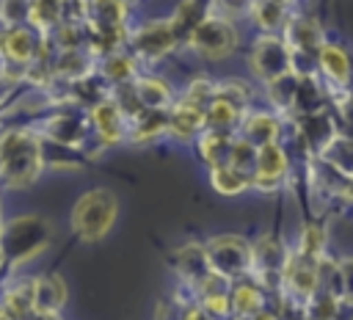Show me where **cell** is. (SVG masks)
Instances as JSON below:
<instances>
[{"mask_svg":"<svg viewBox=\"0 0 353 320\" xmlns=\"http://www.w3.org/2000/svg\"><path fill=\"white\" fill-rule=\"evenodd\" d=\"M210 185L215 193L221 196H240L245 190L254 188L251 182V174L229 166V163H221V166H210Z\"/></svg>","mask_w":353,"mask_h":320,"instance_id":"obj_24","label":"cell"},{"mask_svg":"<svg viewBox=\"0 0 353 320\" xmlns=\"http://www.w3.org/2000/svg\"><path fill=\"white\" fill-rule=\"evenodd\" d=\"M207 127V110L182 99L176 105L168 108V132L179 141H188V138H196L201 130Z\"/></svg>","mask_w":353,"mask_h":320,"instance_id":"obj_18","label":"cell"},{"mask_svg":"<svg viewBox=\"0 0 353 320\" xmlns=\"http://www.w3.org/2000/svg\"><path fill=\"white\" fill-rule=\"evenodd\" d=\"M248 66H251L254 77L262 83H270V80L292 72V52H290L287 39L279 33H262L251 47Z\"/></svg>","mask_w":353,"mask_h":320,"instance_id":"obj_5","label":"cell"},{"mask_svg":"<svg viewBox=\"0 0 353 320\" xmlns=\"http://www.w3.org/2000/svg\"><path fill=\"white\" fill-rule=\"evenodd\" d=\"M287 171H290V160H287V152L279 146V141L259 146L256 149V166L251 174L254 190H259V193L276 190L287 179Z\"/></svg>","mask_w":353,"mask_h":320,"instance_id":"obj_12","label":"cell"},{"mask_svg":"<svg viewBox=\"0 0 353 320\" xmlns=\"http://www.w3.org/2000/svg\"><path fill=\"white\" fill-rule=\"evenodd\" d=\"M69 290L63 276L58 273H47V276H36V317H58L61 309L66 306Z\"/></svg>","mask_w":353,"mask_h":320,"instance_id":"obj_17","label":"cell"},{"mask_svg":"<svg viewBox=\"0 0 353 320\" xmlns=\"http://www.w3.org/2000/svg\"><path fill=\"white\" fill-rule=\"evenodd\" d=\"M237 132L245 141H251L254 146H265V143L279 141V135H281V119H276L273 113H262V110L245 113Z\"/></svg>","mask_w":353,"mask_h":320,"instance_id":"obj_21","label":"cell"},{"mask_svg":"<svg viewBox=\"0 0 353 320\" xmlns=\"http://www.w3.org/2000/svg\"><path fill=\"white\" fill-rule=\"evenodd\" d=\"M287 3L290 0H251L248 14L254 17V22L265 30V33H276L284 30L290 14H287Z\"/></svg>","mask_w":353,"mask_h":320,"instance_id":"obj_25","label":"cell"},{"mask_svg":"<svg viewBox=\"0 0 353 320\" xmlns=\"http://www.w3.org/2000/svg\"><path fill=\"white\" fill-rule=\"evenodd\" d=\"M6 30H8V25L3 22V17H0V58H3V41H6Z\"/></svg>","mask_w":353,"mask_h":320,"instance_id":"obj_35","label":"cell"},{"mask_svg":"<svg viewBox=\"0 0 353 320\" xmlns=\"http://www.w3.org/2000/svg\"><path fill=\"white\" fill-rule=\"evenodd\" d=\"M0 317H6V309H3V303H0Z\"/></svg>","mask_w":353,"mask_h":320,"instance_id":"obj_37","label":"cell"},{"mask_svg":"<svg viewBox=\"0 0 353 320\" xmlns=\"http://www.w3.org/2000/svg\"><path fill=\"white\" fill-rule=\"evenodd\" d=\"M245 113H248L245 108H237L234 102L215 97V99H212V105L207 108V127H215V130H232V132H237V130H240V121H243V116H245Z\"/></svg>","mask_w":353,"mask_h":320,"instance_id":"obj_30","label":"cell"},{"mask_svg":"<svg viewBox=\"0 0 353 320\" xmlns=\"http://www.w3.org/2000/svg\"><path fill=\"white\" fill-rule=\"evenodd\" d=\"M301 254L312 257V259H320L325 254V229L320 223H306L298 234V246H295Z\"/></svg>","mask_w":353,"mask_h":320,"instance_id":"obj_31","label":"cell"},{"mask_svg":"<svg viewBox=\"0 0 353 320\" xmlns=\"http://www.w3.org/2000/svg\"><path fill=\"white\" fill-rule=\"evenodd\" d=\"M52 237V226L41 215H17L0 229V251L8 268H19L39 257Z\"/></svg>","mask_w":353,"mask_h":320,"instance_id":"obj_2","label":"cell"},{"mask_svg":"<svg viewBox=\"0 0 353 320\" xmlns=\"http://www.w3.org/2000/svg\"><path fill=\"white\" fill-rule=\"evenodd\" d=\"M212 14V0H182L176 14L171 17V25H174V33L179 39V44H188L190 33Z\"/></svg>","mask_w":353,"mask_h":320,"instance_id":"obj_22","label":"cell"},{"mask_svg":"<svg viewBox=\"0 0 353 320\" xmlns=\"http://www.w3.org/2000/svg\"><path fill=\"white\" fill-rule=\"evenodd\" d=\"M3 223H6V221H3V212H0V229H3Z\"/></svg>","mask_w":353,"mask_h":320,"instance_id":"obj_38","label":"cell"},{"mask_svg":"<svg viewBox=\"0 0 353 320\" xmlns=\"http://www.w3.org/2000/svg\"><path fill=\"white\" fill-rule=\"evenodd\" d=\"M44 44H39V30L28 22L25 25H8L6 30V41H3V61H22V63H33L41 55Z\"/></svg>","mask_w":353,"mask_h":320,"instance_id":"obj_16","label":"cell"},{"mask_svg":"<svg viewBox=\"0 0 353 320\" xmlns=\"http://www.w3.org/2000/svg\"><path fill=\"white\" fill-rule=\"evenodd\" d=\"M6 317H36V279H25L11 284L3 292Z\"/></svg>","mask_w":353,"mask_h":320,"instance_id":"obj_23","label":"cell"},{"mask_svg":"<svg viewBox=\"0 0 353 320\" xmlns=\"http://www.w3.org/2000/svg\"><path fill=\"white\" fill-rule=\"evenodd\" d=\"M44 168L41 135L30 130H8L0 135V182L6 188H28Z\"/></svg>","mask_w":353,"mask_h":320,"instance_id":"obj_1","label":"cell"},{"mask_svg":"<svg viewBox=\"0 0 353 320\" xmlns=\"http://www.w3.org/2000/svg\"><path fill=\"white\" fill-rule=\"evenodd\" d=\"M88 119H91L94 135L99 138L102 146H113V143L124 141V135L130 132V127H127V113L121 110V105L116 102L113 94L99 97V99L88 108Z\"/></svg>","mask_w":353,"mask_h":320,"instance_id":"obj_10","label":"cell"},{"mask_svg":"<svg viewBox=\"0 0 353 320\" xmlns=\"http://www.w3.org/2000/svg\"><path fill=\"white\" fill-rule=\"evenodd\" d=\"M88 121H91V119H88ZM88 121H85V116H77L74 110H58V113H52V116L41 124L39 135L47 138V141L63 143V146L83 149V146L88 143L91 132H94V127H88Z\"/></svg>","mask_w":353,"mask_h":320,"instance_id":"obj_11","label":"cell"},{"mask_svg":"<svg viewBox=\"0 0 353 320\" xmlns=\"http://www.w3.org/2000/svg\"><path fill=\"white\" fill-rule=\"evenodd\" d=\"M320 163H325L345 179L353 177V135H336L320 154Z\"/></svg>","mask_w":353,"mask_h":320,"instance_id":"obj_29","label":"cell"},{"mask_svg":"<svg viewBox=\"0 0 353 320\" xmlns=\"http://www.w3.org/2000/svg\"><path fill=\"white\" fill-rule=\"evenodd\" d=\"M229 303L234 317H268L265 312V287L256 281H240L229 290Z\"/></svg>","mask_w":353,"mask_h":320,"instance_id":"obj_20","label":"cell"},{"mask_svg":"<svg viewBox=\"0 0 353 320\" xmlns=\"http://www.w3.org/2000/svg\"><path fill=\"white\" fill-rule=\"evenodd\" d=\"M215 86L218 83H210V80H193L188 86V91H185L182 99H188V102H193V105H199V108L207 110L212 105V99H215Z\"/></svg>","mask_w":353,"mask_h":320,"instance_id":"obj_32","label":"cell"},{"mask_svg":"<svg viewBox=\"0 0 353 320\" xmlns=\"http://www.w3.org/2000/svg\"><path fill=\"white\" fill-rule=\"evenodd\" d=\"M212 273L226 281H240L251 273V243L240 234H218L204 243Z\"/></svg>","mask_w":353,"mask_h":320,"instance_id":"obj_4","label":"cell"},{"mask_svg":"<svg viewBox=\"0 0 353 320\" xmlns=\"http://www.w3.org/2000/svg\"><path fill=\"white\" fill-rule=\"evenodd\" d=\"M317 74H323V86L339 97L345 91H350V77H353V63H350V55L339 47V44H323L320 47V55H317Z\"/></svg>","mask_w":353,"mask_h":320,"instance_id":"obj_13","label":"cell"},{"mask_svg":"<svg viewBox=\"0 0 353 320\" xmlns=\"http://www.w3.org/2000/svg\"><path fill=\"white\" fill-rule=\"evenodd\" d=\"M287 254L290 251L276 237H259L256 243H251V273L248 276L265 290H281Z\"/></svg>","mask_w":353,"mask_h":320,"instance_id":"obj_8","label":"cell"},{"mask_svg":"<svg viewBox=\"0 0 353 320\" xmlns=\"http://www.w3.org/2000/svg\"><path fill=\"white\" fill-rule=\"evenodd\" d=\"M176 44H179V39L174 33L171 19L168 22L165 19L163 22H149V25H143L141 30H135L130 36V47H132L135 58L146 61V63H154V61L165 58Z\"/></svg>","mask_w":353,"mask_h":320,"instance_id":"obj_9","label":"cell"},{"mask_svg":"<svg viewBox=\"0 0 353 320\" xmlns=\"http://www.w3.org/2000/svg\"><path fill=\"white\" fill-rule=\"evenodd\" d=\"M171 265L179 273L182 284L190 287L193 292H199V287L212 276V268H210V259H207V248L201 243H188V246L176 248L174 257H171Z\"/></svg>","mask_w":353,"mask_h":320,"instance_id":"obj_14","label":"cell"},{"mask_svg":"<svg viewBox=\"0 0 353 320\" xmlns=\"http://www.w3.org/2000/svg\"><path fill=\"white\" fill-rule=\"evenodd\" d=\"M3 270H8V265H6V257H3V251H0V276H3Z\"/></svg>","mask_w":353,"mask_h":320,"instance_id":"obj_36","label":"cell"},{"mask_svg":"<svg viewBox=\"0 0 353 320\" xmlns=\"http://www.w3.org/2000/svg\"><path fill=\"white\" fill-rule=\"evenodd\" d=\"M292 121H295V127H298V135H301L306 152L314 154V157H320V154L325 152V146L339 135L336 127H334V121H331L323 110L292 116Z\"/></svg>","mask_w":353,"mask_h":320,"instance_id":"obj_15","label":"cell"},{"mask_svg":"<svg viewBox=\"0 0 353 320\" xmlns=\"http://www.w3.org/2000/svg\"><path fill=\"white\" fill-rule=\"evenodd\" d=\"M317 290V259L301 254L298 248L287 254L284 262V276H281V292L287 301H292L295 306H306V301L314 295Z\"/></svg>","mask_w":353,"mask_h":320,"instance_id":"obj_7","label":"cell"},{"mask_svg":"<svg viewBox=\"0 0 353 320\" xmlns=\"http://www.w3.org/2000/svg\"><path fill=\"white\" fill-rule=\"evenodd\" d=\"M138 58L135 55H127V52H121V50H110V52H105V58H102V77L108 80V83H113V86H121V83H132L135 77H138V63H135Z\"/></svg>","mask_w":353,"mask_h":320,"instance_id":"obj_27","label":"cell"},{"mask_svg":"<svg viewBox=\"0 0 353 320\" xmlns=\"http://www.w3.org/2000/svg\"><path fill=\"white\" fill-rule=\"evenodd\" d=\"M0 17L6 25H25L30 17V0H0Z\"/></svg>","mask_w":353,"mask_h":320,"instance_id":"obj_33","label":"cell"},{"mask_svg":"<svg viewBox=\"0 0 353 320\" xmlns=\"http://www.w3.org/2000/svg\"><path fill=\"white\" fill-rule=\"evenodd\" d=\"M66 6L69 0H30V17H28V25H33L41 36L55 30L63 17H66Z\"/></svg>","mask_w":353,"mask_h":320,"instance_id":"obj_26","label":"cell"},{"mask_svg":"<svg viewBox=\"0 0 353 320\" xmlns=\"http://www.w3.org/2000/svg\"><path fill=\"white\" fill-rule=\"evenodd\" d=\"M116 212H119V201H116L113 190L94 188V190L83 193L77 199V204L72 207V232L83 243H97L110 232Z\"/></svg>","mask_w":353,"mask_h":320,"instance_id":"obj_3","label":"cell"},{"mask_svg":"<svg viewBox=\"0 0 353 320\" xmlns=\"http://www.w3.org/2000/svg\"><path fill=\"white\" fill-rule=\"evenodd\" d=\"M234 138H237V132H232V130L204 127V130L196 135V143H199V154H201V160H204L207 166L229 163V154H232Z\"/></svg>","mask_w":353,"mask_h":320,"instance_id":"obj_19","label":"cell"},{"mask_svg":"<svg viewBox=\"0 0 353 320\" xmlns=\"http://www.w3.org/2000/svg\"><path fill=\"white\" fill-rule=\"evenodd\" d=\"M339 273H342L345 298H350V301H353V257H350V259H339Z\"/></svg>","mask_w":353,"mask_h":320,"instance_id":"obj_34","label":"cell"},{"mask_svg":"<svg viewBox=\"0 0 353 320\" xmlns=\"http://www.w3.org/2000/svg\"><path fill=\"white\" fill-rule=\"evenodd\" d=\"M188 47L196 50L201 58H226L237 47V30L232 19L210 14L188 39Z\"/></svg>","mask_w":353,"mask_h":320,"instance_id":"obj_6","label":"cell"},{"mask_svg":"<svg viewBox=\"0 0 353 320\" xmlns=\"http://www.w3.org/2000/svg\"><path fill=\"white\" fill-rule=\"evenodd\" d=\"M135 97L141 102V108L149 110H168L171 108V88L168 83L157 80V77H135Z\"/></svg>","mask_w":353,"mask_h":320,"instance_id":"obj_28","label":"cell"}]
</instances>
